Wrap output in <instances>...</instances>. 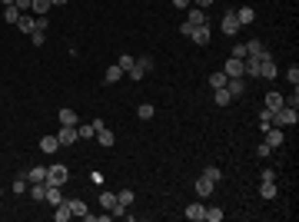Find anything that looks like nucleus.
Returning <instances> with one entry per match:
<instances>
[{
    "label": "nucleus",
    "mask_w": 299,
    "mask_h": 222,
    "mask_svg": "<svg viewBox=\"0 0 299 222\" xmlns=\"http://www.w3.org/2000/svg\"><path fill=\"white\" fill-rule=\"evenodd\" d=\"M96 143H100L103 149H110L113 146V133L107 130V126H103V130H96Z\"/></svg>",
    "instance_id": "c85d7f7f"
},
{
    "label": "nucleus",
    "mask_w": 299,
    "mask_h": 222,
    "mask_svg": "<svg viewBox=\"0 0 299 222\" xmlns=\"http://www.w3.org/2000/svg\"><path fill=\"white\" fill-rule=\"evenodd\" d=\"M20 17H23V14H20L14 3H10V7H3V20H7V23H14V27H17V20H20Z\"/></svg>",
    "instance_id": "7c9ffc66"
},
{
    "label": "nucleus",
    "mask_w": 299,
    "mask_h": 222,
    "mask_svg": "<svg viewBox=\"0 0 299 222\" xmlns=\"http://www.w3.org/2000/svg\"><path fill=\"white\" fill-rule=\"evenodd\" d=\"M17 30H20V34H27V37H30V34H37V30H40V27H37V17L23 14V17L17 20Z\"/></svg>",
    "instance_id": "0eeeda50"
},
{
    "label": "nucleus",
    "mask_w": 299,
    "mask_h": 222,
    "mask_svg": "<svg viewBox=\"0 0 299 222\" xmlns=\"http://www.w3.org/2000/svg\"><path fill=\"white\" fill-rule=\"evenodd\" d=\"M299 123V110L296 106H282L273 113V126H296Z\"/></svg>",
    "instance_id": "f257e3e1"
},
{
    "label": "nucleus",
    "mask_w": 299,
    "mask_h": 222,
    "mask_svg": "<svg viewBox=\"0 0 299 222\" xmlns=\"http://www.w3.org/2000/svg\"><path fill=\"white\" fill-rule=\"evenodd\" d=\"M0 3H3V7H10V3H14V0H0Z\"/></svg>",
    "instance_id": "09e8293b"
},
{
    "label": "nucleus",
    "mask_w": 299,
    "mask_h": 222,
    "mask_svg": "<svg viewBox=\"0 0 299 222\" xmlns=\"http://www.w3.org/2000/svg\"><path fill=\"white\" fill-rule=\"evenodd\" d=\"M213 100H216V106H229V103H233V96H229V90H213Z\"/></svg>",
    "instance_id": "c756f323"
},
{
    "label": "nucleus",
    "mask_w": 299,
    "mask_h": 222,
    "mask_svg": "<svg viewBox=\"0 0 299 222\" xmlns=\"http://www.w3.org/2000/svg\"><path fill=\"white\" fill-rule=\"evenodd\" d=\"M276 73H280V67H276V60L266 53L260 60V80H276Z\"/></svg>",
    "instance_id": "20e7f679"
},
{
    "label": "nucleus",
    "mask_w": 299,
    "mask_h": 222,
    "mask_svg": "<svg viewBox=\"0 0 299 222\" xmlns=\"http://www.w3.org/2000/svg\"><path fill=\"white\" fill-rule=\"evenodd\" d=\"M153 103H140V110H136V116H140V120H153Z\"/></svg>",
    "instance_id": "4c0bfd02"
},
{
    "label": "nucleus",
    "mask_w": 299,
    "mask_h": 222,
    "mask_svg": "<svg viewBox=\"0 0 299 222\" xmlns=\"http://www.w3.org/2000/svg\"><path fill=\"white\" fill-rule=\"evenodd\" d=\"M14 7H17L20 14H27V10H30V0H14Z\"/></svg>",
    "instance_id": "c03bdc74"
},
{
    "label": "nucleus",
    "mask_w": 299,
    "mask_h": 222,
    "mask_svg": "<svg viewBox=\"0 0 299 222\" xmlns=\"http://www.w3.org/2000/svg\"><path fill=\"white\" fill-rule=\"evenodd\" d=\"M150 70H153V60H150V56H136V63H133V70L127 76H130V80H143Z\"/></svg>",
    "instance_id": "7ed1b4c3"
},
{
    "label": "nucleus",
    "mask_w": 299,
    "mask_h": 222,
    "mask_svg": "<svg viewBox=\"0 0 299 222\" xmlns=\"http://www.w3.org/2000/svg\"><path fill=\"white\" fill-rule=\"evenodd\" d=\"M213 189H216V183H209L206 176L196 179V196H200V199H209V196H213Z\"/></svg>",
    "instance_id": "4468645a"
},
{
    "label": "nucleus",
    "mask_w": 299,
    "mask_h": 222,
    "mask_svg": "<svg viewBox=\"0 0 299 222\" xmlns=\"http://www.w3.org/2000/svg\"><path fill=\"white\" fill-rule=\"evenodd\" d=\"M43 199H47L50 205H60V203H63V196H60V186H50V183H47V196H43Z\"/></svg>",
    "instance_id": "393cba45"
},
{
    "label": "nucleus",
    "mask_w": 299,
    "mask_h": 222,
    "mask_svg": "<svg viewBox=\"0 0 299 222\" xmlns=\"http://www.w3.org/2000/svg\"><path fill=\"white\" fill-rule=\"evenodd\" d=\"M189 7H200V10H206V7H213V0H193Z\"/></svg>",
    "instance_id": "a18cd8bd"
},
{
    "label": "nucleus",
    "mask_w": 299,
    "mask_h": 222,
    "mask_svg": "<svg viewBox=\"0 0 299 222\" xmlns=\"http://www.w3.org/2000/svg\"><path fill=\"white\" fill-rule=\"evenodd\" d=\"M76 136H80V139H93V136H96L93 123H83V126H76Z\"/></svg>",
    "instance_id": "473e14b6"
},
{
    "label": "nucleus",
    "mask_w": 299,
    "mask_h": 222,
    "mask_svg": "<svg viewBox=\"0 0 299 222\" xmlns=\"http://www.w3.org/2000/svg\"><path fill=\"white\" fill-rule=\"evenodd\" d=\"M282 106H286V96H282V93H266V110L269 113H276V110H282Z\"/></svg>",
    "instance_id": "f8f14e48"
},
{
    "label": "nucleus",
    "mask_w": 299,
    "mask_h": 222,
    "mask_svg": "<svg viewBox=\"0 0 299 222\" xmlns=\"http://www.w3.org/2000/svg\"><path fill=\"white\" fill-rule=\"evenodd\" d=\"M226 90H229V96L233 100H240L246 93V83H243V76H236V80H226Z\"/></svg>",
    "instance_id": "2eb2a0df"
},
{
    "label": "nucleus",
    "mask_w": 299,
    "mask_h": 222,
    "mask_svg": "<svg viewBox=\"0 0 299 222\" xmlns=\"http://www.w3.org/2000/svg\"><path fill=\"white\" fill-rule=\"evenodd\" d=\"M262 133H266V146L280 149L282 143H286V133H282V126H269V130H262Z\"/></svg>",
    "instance_id": "39448f33"
},
{
    "label": "nucleus",
    "mask_w": 299,
    "mask_h": 222,
    "mask_svg": "<svg viewBox=\"0 0 299 222\" xmlns=\"http://www.w3.org/2000/svg\"><path fill=\"white\" fill-rule=\"evenodd\" d=\"M60 126H80V120H76V110L63 106V110H60Z\"/></svg>",
    "instance_id": "f3484780"
},
{
    "label": "nucleus",
    "mask_w": 299,
    "mask_h": 222,
    "mask_svg": "<svg viewBox=\"0 0 299 222\" xmlns=\"http://www.w3.org/2000/svg\"><path fill=\"white\" fill-rule=\"evenodd\" d=\"M187 23L189 27H203L206 23V10H200V7H187Z\"/></svg>",
    "instance_id": "9b49d317"
},
{
    "label": "nucleus",
    "mask_w": 299,
    "mask_h": 222,
    "mask_svg": "<svg viewBox=\"0 0 299 222\" xmlns=\"http://www.w3.org/2000/svg\"><path fill=\"white\" fill-rule=\"evenodd\" d=\"M70 216H74V212H70V205H67V199H63L60 205H54V219H56V222H67Z\"/></svg>",
    "instance_id": "b1692460"
},
{
    "label": "nucleus",
    "mask_w": 299,
    "mask_h": 222,
    "mask_svg": "<svg viewBox=\"0 0 299 222\" xmlns=\"http://www.w3.org/2000/svg\"><path fill=\"white\" fill-rule=\"evenodd\" d=\"M220 27H223L226 37H236V34H240V20H236V14H233V10H226V14H223V23H220Z\"/></svg>",
    "instance_id": "423d86ee"
},
{
    "label": "nucleus",
    "mask_w": 299,
    "mask_h": 222,
    "mask_svg": "<svg viewBox=\"0 0 299 222\" xmlns=\"http://www.w3.org/2000/svg\"><path fill=\"white\" fill-rule=\"evenodd\" d=\"M116 203L130 209V205H133V189H120V192H116Z\"/></svg>",
    "instance_id": "72a5a7b5"
},
{
    "label": "nucleus",
    "mask_w": 299,
    "mask_h": 222,
    "mask_svg": "<svg viewBox=\"0 0 299 222\" xmlns=\"http://www.w3.org/2000/svg\"><path fill=\"white\" fill-rule=\"evenodd\" d=\"M233 14H236V20H240V27H246V23L256 20V10H253V7H240V10H233Z\"/></svg>",
    "instance_id": "6ab92c4d"
},
{
    "label": "nucleus",
    "mask_w": 299,
    "mask_h": 222,
    "mask_svg": "<svg viewBox=\"0 0 299 222\" xmlns=\"http://www.w3.org/2000/svg\"><path fill=\"white\" fill-rule=\"evenodd\" d=\"M260 126H262V130H269V126H273V113H269V110L260 113Z\"/></svg>",
    "instance_id": "a19ab883"
},
{
    "label": "nucleus",
    "mask_w": 299,
    "mask_h": 222,
    "mask_svg": "<svg viewBox=\"0 0 299 222\" xmlns=\"http://www.w3.org/2000/svg\"><path fill=\"white\" fill-rule=\"evenodd\" d=\"M229 56H236V60H246V43H233Z\"/></svg>",
    "instance_id": "58836bf2"
},
{
    "label": "nucleus",
    "mask_w": 299,
    "mask_h": 222,
    "mask_svg": "<svg viewBox=\"0 0 299 222\" xmlns=\"http://www.w3.org/2000/svg\"><path fill=\"white\" fill-rule=\"evenodd\" d=\"M56 139H60V146H74L76 139V126H60V133H56Z\"/></svg>",
    "instance_id": "6e6552de"
},
{
    "label": "nucleus",
    "mask_w": 299,
    "mask_h": 222,
    "mask_svg": "<svg viewBox=\"0 0 299 222\" xmlns=\"http://www.w3.org/2000/svg\"><path fill=\"white\" fill-rule=\"evenodd\" d=\"M133 63H136V60H133V53H120V56H116V67H120L123 73H130Z\"/></svg>",
    "instance_id": "bb28decb"
},
{
    "label": "nucleus",
    "mask_w": 299,
    "mask_h": 222,
    "mask_svg": "<svg viewBox=\"0 0 299 222\" xmlns=\"http://www.w3.org/2000/svg\"><path fill=\"white\" fill-rule=\"evenodd\" d=\"M203 212H206L203 203H189V205H187V219H189V222H203Z\"/></svg>",
    "instance_id": "dca6fc26"
},
{
    "label": "nucleus",
    "mask_w": 299,
    "mask_h": 222,
    "mask_svg": "<svg viewBox=\"0 0 299 222\" xmlns=\"http://www.w3.org/2000/svg\"><path fill=\"white\" fill-rule=\"evenodd\" d=\"M123 80V70L113 63V67H107V76H103V83H120Z\"/></svg>",
    "instance_id": "cd10ccee"
},
{
    "label": "nucleus",
    "mask_w": 299,
    "mask_h": 222,
    "mask_svg": "<svg viewBox=\"0 0 299 222\" xmlns=\"http://www.w3.org/2000/svg\"><path fill=\"white\" fill-rule=\"evenodd\" d=\"M226 80H229V76H226L223 70H220V73H213V76H209V83H213V90H223V86H226Z\"/></svg>",
    "instance_id": "e433bc0d"
},
{
    "label": "nucleus",
    "mask_w": 299,
    "mask_h": 222,
    "mask_svg": "<svg viewBox=\"0 0 299 222\" xmlns=\"http://www.w3.org/2000/svg\"><path fill=\"white\" fill-rule=\"evenodd\" d=\"M43 196H47V183H30V199H43Z\"/></svg>",
    "instance_id": "2f4dec72"
},
{
    "label": "nucleus",
    "mask_w": 299,
    "mask_h": 222,
    "mask_svg": "<svg viewBox=\"0 0 299 222\" xmlns=\"http://www.w3.org/2000/svg\"><path fill=\"white\" fill-rule=\"evenodd\" d=\"M223 73L229 76V80H236V76H243V60H236V56H229L223 67Z\"/></svg>",
    "instance_id": "9d476101"
},
{
    "label": "nucleus",
    "mask_w": 299,
    "mask_h": 222,
    "mask_svg": "<svg viewBox=\"0 0 299 222\" xmlns=\"http://www.w3.org/2000/svg\"><path fill=\"white\" fill-rule=\"evenodd\" d=\"M286 80H289L293 86H299V67H296V63H293V67L286 70Z\"/></svg>",
    "instance_id": "ea45409f"
},
{
    "label": "nucleus",
    "mask_w": 299,
    "mask_h": 222,
    "mask_svg": "<svg viewBox=\"0 0 299 222\" xmlns=\"http://www.w3.org/2000/svg\"><path fill=\"white\" fill-rule=\"evenodd\" d=\"M40 149H43L47 156H50V153H56V149H60V139H56V133H54V136H43V139H40Z\"/></svg>",
    "instance_id": "412c9836"
},
{
    "label": "nucleus",
    "mask_w": 299,
    "mask_h": 222,
    "mask_svg": "<svg viewBox=\"0 0 299 222\" xmlns=\"http://www.w3.org/2000/svg\"><path fill=\"white\" fill-rule=\"evenodd\" d=\"M54 3L50 0H30V10H34V17H47V10H50Z\"/></svg>",
    "instance_id": "4be33fe9"
},
{
    "label": "nucleus",
    "mask_w": 299,
    "mask_h": 222,
    "mask_svg": "<svg viewBox=\"0 0 299 222\" xmlns=\"http://www.w3.org/2000/svg\"><path fill=\"white\" fill-rule=\"evenodd\" d=\"M203 176L209 179V183H220V179H223V172H220V166H206V169H203Z\"/></svg>",
    "instance_id": "c9c22d12"
},
{
    "label": "nucleus",
    "mask_w": 299,
    "mask_h": 222,
    "mask_svg": "<svg viewBox=\"0 0 299 222\" xmlns=\"http://www.w3.org/2000/svg\"><path fill=\"white\" fill-rule=\"evenodd\" d=\"M276 192H280V189H276L273 179H262V186H260V196H262V199H276Z\"/></svg>",
    "instance_id": "5701e85b"
},
{
    "label": "nucleus",
    "mask_w": 299,
    "mask_h": 222,
    "mask_svg": "<svg viewBox=\"0 0 299 222\" xmlns=\"http://www.w3.org/2000/svg\"><path fill=\"white\" fill-rule=\"evenodd\" d=\"M27 183H47V166H30L27 169Z\"/></svg>",
    "instance_id": "a211bd4d"
},
{
    "label": "nucleus",
    "mask_w": 299,
    "mask_h": 222,
    "mask_svg": "<svg viewBox=\"0 0 299 222\" xmlns=\"http://www.w3.org/2000/svg\"><path fill=\"white\" fill-rule=\"evenodd\" d=\"M67 205H70V212H74V216H80V219L87 216V205L80 203V199H67Z\"/></svg>",
    "instance_id": "f704fd0d"
},
{
    "label": "nucleus",
    "mask_w": 299,
    "mask_h": 222,
    "mask_svg": "<svg viewBox=\"0 0 299 222\" xmlns=\"http://www.w3.org/2000/svg\"><path fill=\"white\" fill-rule=\"evenodd\" d=\"M67 179H70V169L67 166H60V163H56V166H47V183L50 186H63Z\"/></svg>",
    "instance_id": "f03ea898"
},
{
    "label": "nucleus",
    "mask_w": 299,
    "mask_h": 222,
    "mask_svg": "<svg viewBox=\"0 0 299 222\" xmlns=\"http://www.w3.org/2000/svg\"><path fill=\"white\" fill-rule=\"evenodd\" d=\"M50 3H54V7H60V3H67V0H50Z\"/></svg>",
    "instance_id": "de8ad7c7"
},
{
    "label": "nucleus",
    "mask_w": 299,
    "mask_h": 222,
    "mask_svg": "<svg viewBox=\"0 0 299 222\" xmlns=\"http://www.w3.org/2000/svg\"><path fill=\"white\" fill-rule=\"evenodd\" d=\"M209 37H213V34H209V23H203V27H193V34H189V40H193V43H200V47H206V43H209Z\"/></svg>",
    "instance_id": "1a4fd4ad"
},
{
    "label": "nucleus",
    "mask_w": 299,
    "mask_h": 222,
    "mask_svg": "<svg viewBox=\"0 0 299 222\" xmlns=\"http://www.w3.org/2000/svg\"><path fill=\"white\" fill-rule=\"evenodd\" d=\"M189 3H193V0H173V7H180V10H187Z\"/></svg>",
    "instance_id": "49530a36"
},
{
    "label": "nucleus",
    "mask_w": 299,
    "mask_h": 222,
    "mask_svg": "<svg viewBox=\"0 0 299 222\" xmlns=\"http://www.w3.org/2000/svg\"><path fill=\"white\" fill-rule=\"evenodd\" d=\"M256 156H260V159H269V156H273V146H266V143L256 146Z\"/></svg>",
    "instance_id": "79ce46f5"
},
{
    "label": "nucleus",
    "mask_w": 299,
    "mask_h": 222,
    "mask_svg": "<svg viewBox=\"0 0 299 222\" xmlns=\"http://www.w3.org/2000/svg\"><path fill=\"white\" fill-rule=\"evenodd\" d=\"M220 219H223V209H220V205H206L203 222H220Z\"/></svg>",
    "instance_id": "a878e982"
},
{
    "label": "nucleus",
    "mask_w": 299,
    "mask_h": 222,
    "mask_svg": "<svg viewBox=\"0 0 299 222\" xmlns=\"http://www.w3.org/2000/svg\"><path fill=\"white\" fill-rule=\"evenodd\" d=\"M43 40H47V34H43V30H37V34H30V43H34V47H43Z\"/></svg>",
    "instance_id": "37998d69"
},
{
    "label": "nucleus",
    "mask_w": 299,
    "mask_h": 222,
    "mask_svg": "<svg viewBox=\"0 0 299 222\" xmlns=\"http://www.w3.org/2000/svg\"><path fill=\"white\" fill-rule=\"evenodd\" d=\"M100 205H103L107 212H113V209H116V192H110V189H103V192H100Z\"/></svg>",
    "instance_id": "aec40b11"
},
{
    "label": "nucleus",
    "mask_w": 299,
    "mask_h": 222,
    "mask_svg": "<svg viewBox=\"0 0 299 222\" xmlns=\"http://www.w3.org/2000/svg\"><path fill=\"white\" fill-rule=\"evenodd\" d=\"M246 56H256V60H262L266 56V47H262V40H246Z\"/></svg>",
    "instance_id": "ddd939ff"
}]
</instances>
